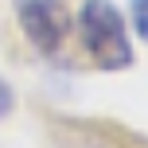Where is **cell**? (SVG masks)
I'll use <instances>...</instances> for the list:
<instances>
[{"mask_svg":"<svg viewBox=\"0 0 148 148\" xmlns=\"http://www.w3.org/2000/svg\"><path fill=\"white\" fill-rule=\"evenodd\" d=\"M78 39L86 47V55L94 59V66H101V70H129L133 66V43H129L125 20L109 0H82Z\"/></svg>","mask_w":148,"mask_h":148,"instance_id":"cell-1","label":"cell"},{"mask_svg":"<svg viewBox=\"0 0 148 148\" xmlns=\"http://www.w3.org/2000/svg\"><path fill=\"white\" fill-rule=\"evenodd\" d=\"M16 20H20L27 43L39 55H59L70 31V12L62 0H16Z\"/></svg>","mask_w":148,"mask_h":148,"instance_id":"cell-2","label":"cell"},{"mask_svg":"<svg viewBox=\"0 0 148 148\" xmlns=\"http://www.w3.org/2000/svg\"><path fill=\"white\" fill-rule=\"evenodd\" d=\"M133 27H136V35L148 43V0H133Z\"/></svg>","mask_w":148,"mask_h":148,"instance_id":"cell-3","label":"cell"},{"mask_svg":"<svg viewBox=\"0 0 148 148\" xmlns=\"http://www.w3.org/2000/svg\"><path fill=\"white\" fill-rule=\"evenodd\" d=\"M12 109H16V94H12V86L0 78V117H8Z\"/></svg>","mask_w":148,"mask_h":148,"instance_id":"cell-4","label":"cell"}]
</instances>
